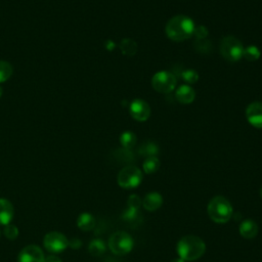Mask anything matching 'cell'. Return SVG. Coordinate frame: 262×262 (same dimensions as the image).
<instances>
[{"label":"cell","mask_w":262,"mask_h":262,"mask_svg":"<svg viewBox=\"0 0 262 262\" xmlns=\"http://www.w3.org/2000/svg\"><path fill=\"white\" fill-rule=\"evenodd\" d=\"M209 217L216 223H226L232 216V206L222 195L214 196L207 207Z\"/></svg>","instance_id":"3957f363"},{"label":"cell","mask_w":262,"mask_h":262,"mask_svg":"<svg viewBox=\"0 0 262 262\" xmlns=\"http://www.w3.org/2000/svg\"><path fill=\"white\" fill-rule=\"evenodd\" d=\"M176 250L179 258H181L182 260L193 261L204 255L206 251V245L201 237L188 234L179 239Z\"/></svg>","instance_id":"7a4b0ae2"},{"label":"cell","mask_w":262,"mask_h":262,"mask_svg":"<svg viewBox=\"0 0 262 262\" xmlns=\"http://www.w3.org/2000/svg\"><path fill=\"white\" fill-rule=\"evenodd\" d=\"M1 95H2V88L0 87V97H1Z\"/></svg>","instance_id":"d6a6232c"},{"label":"cell","mask_w":262,"mask_h":262,"mask_svg":"<svg viewBox=\"0 0 262 262\" xmlns=\"http://www.w3.org/2000/svg\"><path fill=\"white\" fill-rule=\"evenodd\" d=\"M175 96L180 103L188 104L194 100L195 92L189 85H181L176 89Z\"/></svg>","instance_id":"9a60e30c"},{"label":"cell","mask_w":262,"mask_h":262,"mask_svg":"<svg viewBox=\"0 0 262 262\" xmlns=\"http://www.w3.org/2000/svg\"><path fill=\"white\" fill-rule=\"evenodd\" d=\"M243 57H245L248 61H255L260 57V50L258 47L250 45L247 48H244Z\"/></svg>","instance_id":"603a6c76"},{"label":"cell","mask_w":262,"mask_h":262,"mask_svg":"<svg viewBox=\"0 0 262 262\" xmlns=\"http://www.w3.org/2000/svg\"><path fill=\"white\" fill-rule=\"evenodd\" d=\"M4 235L8 238V239H15L17 238L18 236V229L16 226L12 225V224H7L5 225V228H4Z\"/></svg>","instance_id":"484cf974"},{"label":"cell","mask_w":262,"mask_h":262,"mask_svg":"<svg viewBox=\"0 0 262 262\" xmlns=\"http://www.w3.org/2000/svg\"><path fill=\"white\" fill-rule=\"evenodd\" d=\"M108 248L116 255H126L133 249V238L125 231H116L108 238Z\"/></svg>","instance_id":"5b68a950"},{"label":"cell","mask_w":262,"mask_h":262,"mask_svg":"<svg viewBox=\"0 0 262 262\" xmlns=\"http://www.w3.org/2000/svg\"><path fill=\"white\" fill-rule=\"evenodd\" d=\"M123 219L125 221H133L136 220L138 217V210L135 209H130L128 208L124 213H123Z\"/></svg>","instance_id":"83f0119b"},{"label":"cell","mask_w":262,"mask_h":262,"mask_svg":"<svg viewBox=\"0 0 262 262\" xmlns=\"http://www.w3.org/2000/svg\"><path fill=\"white\" fill-rule=\"evenodd\" d=\"M0 237H1V231H0Z\"/></svg>","instance_id":"e575fe53"},{"label":"cell","mask_w":262,"mask_h":262,"mask_svg":"<svg viewBox=\"0 0 262 262\" xmlns=\"http://www.w3.org/2000/svg\"><path fill=\"white\" fill-rule=\"evenodd\" d=\"M128 208L130 209H135V210H138L140 205H141V200L140 198L137 195V194H132L130 195V198L128 199Z\"/></svg>","instance_id":"4316f807"},{"label":"cell","mask_w":262,"mask_h":262,"mask_svg":"<svg viewBox=\"0 0 262 262\" xmlns=\"http://www.w3.org/2000/svg\"><path fill=\"white\" fill-rule=\"evenodd\" d=\"M220 53L228 61H238L243 57L244 46L235 37L227 36L220 42Z\"/></svg>","instance_id":"277c9868"},{"label":"cell","mask_w":262,"mask_h":262,"mask_svg":"<svg viewBox=\"0 0 262 262\" xmlns=\"http://www.w3.org/2000/svg\"><path fill=\"white\" fill-rule=\"evenodd\" d=\"M171 262H185V261L182 260L181 258H177V259H173Z\"/></svg>","instance_id":"1f68e13d"},{"label":"cell","mask_w":262,"mask_h":262,"mask_svg":"<svg viewBox=\"0 0 262 262\" xmlns=\"http://www.w3.org/2000/svg\"><path fill=\"white\" fill-rule=\"evenodd\" d=\"M138 152L140 156H144L145 158L156 157L159 152V146L154 141H145L139 146Z\"/></svg>","instance_id":"ac0fdd59"},{"label":"cell","mask_w":262,"mask_h":262,"mask_svg":"<svg viewBox=\"0 0 262 262\" xmlns=\"http://www.w3.org/2000/svg\"><path fill=\"white\" fill-rule=\"evenodd\" d=\"M177 84L176 77L167 71H161L154 75L151 78L152 88L161 93H170L172 92Z\"/></svg>","instance_id":"52a82bcc"},{"label":"cell","mask_w":262,"mask_h":262,"mask_svg":"<svg viewBox=\"0 0 262 262\" xmlns=\"http://www.w3.org/2000/svg\"><path fill=\"white\" fill-rule=\"evenodd\" d=\"M44 254L37 245H29L17 255V262H43Z\"/></svg>","instance_id":"30bf717a"},{"label":"cell","mask_w":262,"mask_h":262,"mask_svg":"<svg viewBox=\"0 0 262 262\" xmlns=\"http://www.w3.org/2000/svg\"><path fill=\"white\" fill-rule=\"evenodd\" d=\"M69 246L72 249H79L82 246V242L78 237H74L71 241H69Z\"/></svg>","instance_id":"f546056e"},{"label":"cell","mask_w":262,"mask_h":262,"mask_svg":"<svg viewBox=\"0 0 262 262\" xmlns=\"http://www.w3.org/2000/svg\"><path fill=\"white\" fill-rule=\"evenodd\" d=\"M118 184L127 189L138 186L142 180V172L136 166H126L118 174Z\"/></svg>","instance_id":"8992f818"},{"label":"cell","mask_w":262,"mask_h":262,"mask_svg":"<svg viewBox=\"0 0 262 262\" xmlns=\"http://www.w3.org/2000/svg\"><path fill=\"white\" fill-rule=\"evenodd\" d=\"M12 75V67L10 63L0 60V83L7 81Z\"/></svg>","instance_id":"cb8c5ba5"},{"label":"cell","mask_w":262,"mask_h":262,"mask_svg":"<svg viewBox=\"0 0 262 262\" xmlns=\"http://www.w3.org/2000/svg\"><path fill=\"white\" fill-rule=\"evenodd\" d=\"M120 142L124 148L131 149L136 143V136L131 131H125L120 136Z\"/></svg>","instance_id":"44dd1931"},{"label":"cell","mask_w":262,"mask_h":262,"mask_svg":"<svg viewBox=\"0 0 262 262\" xmlns=\"http://www.w3.org/2000/svg\"><path fill=\"white\" fill-rule=\"evenodd\" d=\"M120 49L123 52V54L132 56V55L136 54V52H137V44L134 40L125 38L120 43Z\"/></svg>","instance_id":"d6986e66"},{"label":"cell","mask_w":262,"mask_h":262,"mask_svg":"<svg viewBox=\"0 0 262 262\" xmlns=\"http://www.w3.org/2000/svg\"><path fill=\"white\" fill-rule=\"evenodd\" d=\"M163 204V198L159 192L152 191L147 193L141 201V205L147 211H156Z\"/></svg>","instance_id":"5bb4252c"},{"label":"cell","mask_w":262,"mask_h":262,"mask_svg":"<svg viewBox=\"0 0 262 262\" xmlns=\"http://www.w3.org/2000/svg\"><path fill=\"white\" fill-rule=\"evenodd\" d=\"M181 77L188 84H194L199 80V74L191 69H187L183 71L181 74Z\"/></svg>","instance_id":"d4e9b609"},{"label":"cell","mask_w":262,"mask_h":262,"mask_svg":"<svg viewBox=\"0 0 262 262\" xmlns=\"http://www.w3.org/2000/svg\"><path fill=\"white\" fill-rule=\"evenodd\" d=\"M43 262H61L60 258L55 255H49L47 257H44Z\"/></svg>","instance_id":"4dcf8cb0"},{"label":"cell","mask_w":262,"mask_h":262,"mask_svg":"<svg viewBox=\"0 0 262 262\" xmlns=\"http://www.w3.org/2000/svg\"><path fill=\"white\" fill-rule=\"evenodd\" d=\"M12 204L6 199H0V225H7L13 218Z\"/></svg>","instance_id":"4fadbf2b"},{"label":"cell","mask_w":262,"mask_h":262,"mask_svg":"<svg viewBox=\"0 0 262 262\" xmlns=\"http://www.w3.org/2000/svg\"><path fill=\"white\" fill-rule=\"evenodd\" d=\"M150 113V106L145 100L134 99L130 104V115L136 121H146L149 118Z\"/></svg>","instance_id":"9c48e42d"},{"label":"cell","mask_w":262,"mask_h":262,"mask_svg":"<svg viewBox=\"0 0 262 262\" xmlns=\"http://www.w3.org/2000/svg\"><path fill=\"white\" fill-rule=\"evenodd\" d=\"M209 34V31L207 30V28L205 26H199L196 28H194L193 31V35L196 37L198 40H203L205 39Z\"/></svg>","instance_id":"f1b7e54d"},{"label":"cell","mask_w":262,"mask_h":262,"mask_svg":"<svg viewBox=\"0 0 262 262\" xmlns=\"http://www.w3.org/2000/svg\"><path fill=\"white\" fill-rule=\"evenodd\" d=\"M45 249L51 253H59L69 247V239L60 232H48L43 239Z\"/></svg>","instance_id":"ba28073f"},{"label":"cell","mask_w":262,"mask_h":262,"mask_svg":"<svg viewBox=\"0 0 262 262\" xmlns=\"http://www.w3.org/2000/svg\"><path fill=\"white\" fill-rule=\"evenodd\" d=\"M194 28V24L190 17L186 15H176L167 23L165 31L169 39L181 42L193 35Z\"/></svg>","instance_id":"6da1fadb"},{"label":"cell","mask_w":262,"mask_h":262,"mask_svg":"<svg viewBox=\"0 0 262 262\" xmlns=\"http://www.w3.org/2000/svg\"><path fill=\"white\" fill-rule=\"evenodd\" d=\"M143 171L146 174L155 173L160 168V161L157 157H148L145 158L143 162Z\"/></svg>","instance_id":"7402d4cb"},{"label":"cell","mask_w":262,"mask_h":262,"mask_svg":"<svg viewBox=\"0 0 262 262\" xmlns=\"http://www.w3.org/2000/svg\"><path fill=\"white\" fill-rule=\"evenodd\" d=\"M105 244L100 238H94L91 241L88 247V251L93 256H100L105 252Z\"/></svg>","instance_id":"ffe728a7"},{"label":"cell","mask_w":262,"mask_h":262,"mask_svg":"<svg viewBox=\"0 0 262 262\" xmlns=\"http://www.w3.org/2000/svg\"><path fill=\"white\" fill-rule=\"evenodd\" d=\"M77 225L81 230L88 231L94 228L95 226V218L87 212H84L79 215L77 219Z\"/></svg>","instance_id":"2e32d148"},{"label":"cell","mask_w":262,"mask_h":262,"mask_svg":"<svg viewBox=\"0 0 262 262\" xmlns=\"http://www.w3.org/2000/svg\"><path fill=\"white\" fill-rule=\"evenodd\" d=\"M260 195H261V198H262V187H261V189H260Z\"/></svg>","instance_id":"836d02e7"},{"label":"cell","mask_w":262,"mask_h":262,"mask_svg":"<svg viewBox=\"0 0 262 262\" xmlns=\"http://www.w3.org/2000/svg\"><path fill=\"white\" fill-rule=\"evenodd\" d=\"M239 234L245 238H254L259 230L258 224L253 219H245L241 222L239 227Z\"/></svg>","instance_id":"7c38bea8"},{"label":"cell","mask_w":262,"mask_h":262,"mask_svg":"<svg viewBox=\"0 0 262 262\" xmlns=\"http://www.w3.org/2000/svg\"><path fill=\"white\" fill-rule=\"evenodd\" d=\"M114 159L119 162L120 164H128L130 162L133 161L134 156L133 152L131 151V149H127V148H118L113 152Z\"/></svg>","instance_id":"e0dca14e"},{"label":"cell","mask_w":262,"mask_h":262,"mask_svg":"<svg viewBox=\"0 0 262 262\" xmlns=\"http://www.w3.org/2000/svg\"><path fill=\"white\" fill-rule=\"evenodd\" d=\"M246 117L252 126L262 128V102L255 101L250 103L246 110Z\"/></svg>","instance_id":"8fae6325"}]
</instances>
